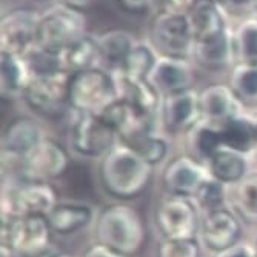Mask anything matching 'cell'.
I'll return each instance as SVG.
<instances>
[{
  "mask_svg": "<svg viewBox=\"0 0 257 257\" xmlns=\"http://www.w3.org/2000/svg\"><path fill=\"white\" fill-rule=\"evenodd\" d=\"M194 39H208L228 30L225 10L217 0H199L188 14Z\"/></svg>",
  "mask_w": 257,
  "mask_h": 257,
  "instance_id": "24",
  "label": "cell"
},
{
  "mask_svg": "<svg viewBox=\"0 0 257 257\" xmlns=\"http://www.w3.org/2000/svg\"><path fill=\"white\" fill-rule=\"evenodd\" d=\"M23 59H25V62L28 65L31 77L53 76V74L65 73L62 54L46 51L37 45H34L33 48L23 56Z\"/></svg>",
  "mask_w": 257,
  "mask_h": 257,
  "instance_id": "34",
  "label": "cell"
},
{
  "mask_svg": "<svg viewBox=\"0 0 257 257\" xmlns=\"http://www.w3.org/2000/svg\"><path fill=\"white\" fill-rule=\"evenodd\" d=\"M30 80H31V73L25 59L17 54L2 53V60H0L2 96L7 99L22 97Z\"/></svg>",
  "mask_w": 257,
  "mask_h": 257,
  "instance_id": "25",
  "label": "cell"
},
{
  "mask_svg": "<svg viewBox=\"0 0 257 257\" xmlns=\"http://www.w3.org/2000/svg\"><path fill=\"white\" fill-rule=\"evenodd\" d=\"M13 254L7 249V248H2V257H11Z\"/></svg>",
  "mask_w": 257,
  "mask_h": 257,
  "instance_id": "45",
  "label": "cell"
},
{
  "mask_svg": "<svg viewBox=\"0 0 257 257\" xmlns=\"http://www.w3.org/2000/svg\"><path fill=\"white\" fill-rule=\"evenodd\" d=\"M154 222L163 239H196L199 208L190 197L168 194L156 206Z\"/></svg>",
  "mask_w": 257,
  "mask_h": 257,
  "instance_id": "9",
  "label": "cell"
},
{
  "mask_svg": "<svg viewBox=\"0 0 257 257\" xmlns=\"http://www.w3.org/2000/svg\"><path fill=\"white\" fill-rule=\"evenodd\" d=\"M199 234L203 246L217 255L239 245L242 237V219L229 208H219L205 213Z\"/></svg>",
  "mask_w": 257,
  "mask_h": 257,
  "instance_id": "12",
  "label": "cell"
},
{
  "mask_svg": "<svg viewBox=\"0 0 257 257\" xmlns=\"http://www.w3.org/2000/svg\"><path fill=\"white\" fill-rule=\"evenodd\" d=\"M94 0H62L60 4H65L66 7H71L74 10H79V11H83L86 8H89L92 5Z\"/></svg>",
  "mask_w": 257,
  "mask_h": 257,
  "instance_id": "43",
  "label": "cell"
},
{
  "mask_svg": "<svg viewBox=\"0 0 257 257\" xmlns=\"http://www.w3.org/2000/svg\"><path fill=\"white\" fill-rule=\"evenodd\" d=\"M255 257H257V251H255Z\"/></svg>",
  "mask_w": 257,
  "mask_h": 257,
  "instance_id": "47",
  "label": "cell"
},
{
  "mask_svg": "<svg viewBox=\"0 0 257 257\" xmlns=\"http://www.w3.org/2000/svg\"><path fill=\"white\" fill-rule=\"evenodd\" d=\"M219 257H255V251L245 245H236L234 248L219 254Z\"/></svg>",
  "mask_w": 257,
  "mask_h": 257,
  "instance_id": "42",
  "label": "cell"
},
{
  "mask_svg": "<svg viewBox=\"0 0 257 257\" xmlns=\"http://www.w3.org/2000/svg\"><path fill=\"white\" fill-rule=\"evenodd\" d=\"M153 170L154 167L131 147L119 142L100 159L99 180L108 196L119 200H133L148 188Z\"/></svg>",
  "mask_w": 257,
  "mask_h": 257,
  "instance_id": "1",
  "label": "cell"
},
{
  "mask_svg": "<svg viewBox=\"0 0 257 257\" xmlns=\"http://www.w3.org/2000/svg\"><path fill=\"white\" fill-rule=\"evenodd\" d=\"M199 0H157V11L188 16Z\"/></svg>",
  "mask_w": 257,
  "mask_h": 257,
  "instance_id": "38",
  "label": "cell"
},
{
  "mask_svg": "<svg viewBox=\"0 0 257 257\" xmlns=\"http://www.w3.org/2000/svg\"><path fill=\"white\" fill-rule=\"evenodd\" d=\"M40 14L31 8H14L4 14L0 27L2 53L25 56L36 45Z\"/></svg>",
  "mask_w": 257,
  "mask_h": 257,
  "instance_id": "13",
  "label": "cell"
},
{
  "mask_svg": "<svg viewBox=\"0 0 257 257\" xmlns=\"http://www.w3.org/2000/svg\"><path fill=\"white\" fill-rule=\"evenodd\" d=\"M119 142V136L99 114H76L69 133V145L76 154L102 159Z\"/></svg>",
  "mask_w": 257,
  "mask_h": 257,
  "instance_id": "10",
  "label": "cell"
},
{
  "mask_svg": "<svg viewBox=\"0 0 257 257\" xmlns=\"http://www.w3.org/2000/svg\"><path fill=\"white\" fill-rule=\"evenodd\" d=\"M68 73H59L53 76L31 77L30 83L23 91L22 99L28 108L45 119L57 120L71 109L68 97Z\"/></svg>",
  "mask_w": 257,
  "mask_h": 257,
  "instance_id": "8",
  "label": "cell"
},
{
  "mask_svg": "<svg viewBox=\"0 0 257 257\" xmlns=\"http://www.w3.org/2000/svg\"><path fill=\"white\" fill-rule=\"evenodd\" d=\"M123 144L131 147L140 157L145 159L153 167L159 165V163L165 160L170 151V145L167 140L154 133L140 134Z\"/></svg>",
  "mask_w": 257,
  "mask_h": 257,
  "instance_id": "33",
  "label": "cell"
},
{
  "mask_svg": "<svg viewBox=\"0 0 257 257\" xmlns=\"http://www.w3.org/2000/svg\"><path fill=\"white\" fill-rule=\"evenodd\" d=\"M228 85L243 106L257 105V62H237Z\"/></svg>",
  "mask_w": 257,
  "mask_h": 257,
  "instance_id": "30",
  "label": "cell"
},
{
  "mask_svg": "<svg viewBox=\"0 0 257 257\" xmlns=\"http://www.w3.org/2000/svg\"><path fill=\"white\" fill-rule=\"evenodd\" d=\"M96 237L102 243L126 257L142 251L147 240V228L134 208L114 203L103 208L96 219Z\"/></svg>",
  "mask_w": 257,
  "mask_h": 257,
  "instance_id": "2",
  "label": "cell"
},
{
  "mask_svg": "<svg viewBox=\"0 0 257 257\" xmlns=\"http://www.w3.org/2000/svg\"><path fill=\"white\" fill-rule=\"evenodd\" d=\"M202 119L214 125H222L232 117L240 115L242 103L229 85H209L199 91Z\"/></svg>",
  "mask_w": 257,
  "mask_h": 257,
  "instance_id": "17",
  "label": "cell"
},
{
  "mask_svg": "<svg viewBox=\"0 0 257 257\" xmlns=\"http://www.w3.org/2000/svg\"><path fill=\"white\" fill-rule=\"evenodd\" d=\"M48 257H77V255L69 254V252H54V254H50Z\"/></svg>",
  "mask_w": 257,
  "mask_h": 257,
  "instance_id": "44",
  "label": "cell"
},
{
  "mask_svg": "<svg viewBox=\"0 0 257 257\" xmlns=\"http://www.w3.org/2000/svg\"><path fill=\"white\" fill-rule=\"evenodd\" d=\"M57 203V191L50 182L22 179L5 193L2 217H48Z\"/></svg>",
  "mask_w": 257,
  "mask_h": 257,
  "instance_id": "7",
  "label": "cell"
},
{
  "mask_svg": "<svg viewBox=\"0 0 257 257\" xmlns=\"http://www.w3.org/2000/svg\"><path fill=\"white\" fill-rule=\"evenodd\" d=\"M157 59L159 56L156 54V50L153 46L147 43H136V46L131 50L123 65L117 71L136 79H148L157 63Z\"/></svg>",
  "mask_w": 257,
  "mask_h": 257,
  "instance_id": "32",
  "label": "cell"
},
{
  "mask_svg": "<svg viewBox=\"0 0 257 257\" xmlns=\"http://www.w3.org/2000/svg\"><path fill=\"white\" fill-rule=\"evenodd\" d=\"M239 62H257V20L245 22L234 34Z\"/></svg>",
  "mask_w": 257,
  "mask_h": 257,
  "instance_id": "36",
  "label": "cell"
},
{
  "mask_svg": "<svg viewBox=\"0 0 257 257\" xmlns=\"http://www.w3.org/2000/svg\"><path fill=\"white\" fill-rule=\"evenodd\" d=\"M85 31V14L65 4H59L40 14L36 45L46 51L62 54L68 46L83 37Z\"/></svg>",
  "mask_w": 257,
  "mask_h": 257,
  "instance_id": "5",
  "label": "cell"
},
{
  "mask_svg": "<svg viewBox=\"0 0 257 257\" xmlns=\"http://www.w3.org/2000/svg\"><path fill=\"white\" fill-rule=\"evenodd\" d=\"M219 128L223 148L237 151L245 156L254 150L257 144V126L242 114L219 125Z\"/></svg>",
  "mask_w": 257,
  "mask_h": 257,
  "instance_id": "28",
  "label": "cell"
},
{
  "mask_svg": "<svg viewBox=\"0 0 257 257\" xmlns=\"http://www.w3.org/2000/svg\"><path fill=\"white\" fill-rule=\"evenodd\" d=\"M102 60L99 40L97 37H92L85 34L79 40H76L71 46L62 53L63 69L68 74H74L86 69L96 68L97 63Z\"/></svg>",
  "mask_w": 257,
  "mask_h": 257,
  "instance_id": "27",
  "label": "cell"
},
{
  "mask_svg": "<svg viewBox=\"0 0 257 257\" xmlns=\"http://www.w3.org/2000/svg\"><path fill=\"white\" fill-rule=\"evenodd\" d=\"M117 83L119 97L144 111L150 115H160V106L163 96L159 89L150 82V79H136L125 76L119 71L114 73Z\"/></svg>",
  "mask_w": 257,
  "mask_h": 257,
  "instance_id": "20",
  "label": "cell"
},
{
  "mask_svg": "<svg viewBox=\"0 0 257 257\" xmlns=\"http://www.w3.org/2000/svg\"><path fill=\"white\" fill-rule=\"evenodd\" d=\"M100 56L108 66H111L114 71L120 69L125 59L136 46L134 37L123 30H109L97 37Z\"/></svg>",
  "mask_w": 257,
  "mask_h": 257,
  "instance_id": "29",
  "label": "cell"
},
{
  "mask_svg": "<svg viewBox=\"0 0 257 257\" xmlns=\"http://www.w3.org/2000/svg\"><path fill=\"white\" fill-rule=\"evenodd\" d=\"M208 176L223 185H237L248 176V160L245 154L228 148L219 150L206 163Z\"/></svg>",
  "mask_w": 257,
  "mask_h": 257,
  "instance_id": "23",
  "label": "cell"
},
{
  "mask_svg": "<svg viewBox=\"0 0 257 257\" xmlns=\"http://www.w3.org/2000/svg\"><path fill=\"white\" fill-rule=\"evenodd\" d=\"M206 177L208 171L203 163L190 154H182L167 163L162 173V183L168 194L193 199Z\"/></svg>",
  "mask_w": 257,
  "mask_h": 257,
  "instance_id": "15",
  "label": "cell"
},
{
  "mask_svg": "<svg viewBox=\"0 0 257 257\" xmlns=\"http://www.w3.org/2000/svg\"><path fill=\"white\" fill-rule=\"evenodd\" d=\"M83 257H126V255L114 251V249H111V248H108V246H105L102 243H96V245L89 246L85 251Z\"/></svg>",
  "mask_w": 257,
  "mask_h": 257,
  "instance_id": "41",
  "label": "cell"
},
{
  "mask_svg": "<svg viewBox=\"0 0 257 257\" xmlns=\"http://www.w3.org/2000/svg\"><path fill=\"white\" fill-rule=\"evenodd\" d=\"M236 214L246 223H257V173L248 174L237 185H234L232 196Z\"/></svg>",
  "mask_w": 257,
  "mask_h": 257,
  "instance_id": "31",
  "label": "cell"
},
{
  "mask_svg": "<svg viewBox=\"0 0 257 257\" xmlns=\"http://www.w3.org/2000/svg\"><path fill=\"white\" fill-rule=\"evenodd\" d=\"M46 219L50 222L53 234L62 237L73 236L94 220V209L80 202H59Z\"/></svg>",
  "mask_w": 257,
  "mask_h": 257,
  "instance_id": "21",
  "label": "cell"
},
{
  "mask_svg": "<svg viewBox=\"0 0 257 257\" xmlns=\"http://www.w3.org/2000/svg\"><path fill=\"white\" fill-rule=\"evenodd\" d=\"M160 119L173 134H188L202 120L199 91L188 88L163 96Z\"/></svg>",
  "mask_w": 257,
  "mask_h": 257,
  "instance_id": "14",
  "label": "cell"
},
{
  "mask_svg": "<svg viewBox=\"0 0 257 257\" xmlns=\"http://www.w3.org/2000/svg\"><path fill=\"white\" fill-rule=\"evenodd\" d=\"M252 13H254V16H255V20H257V2H255V5H254V10H252Z\"/></svg>",
  "mask_w": 257,
  "mask_h": 257,
  "instance_id": "46",
  "label": "cell"
},
{
  "mask_svg": "<svg viewBox=\"0 0 257 257\" xmlns=\"http://www.w3.org/2000/svg\"><path fill=\"white\" fill-rule=\"evenodd\" d=\"M225 186L226 185L208 176L199 186V190L196 191L193 200L196 202L197 208L202 209L203 213H209V211H214V209L223 208L225 199H226Z\"/></svg>",
  "mask_w": 257,
  "mask_h": 257,
  "instance_id": "35",
  "label": "cell"
},
{
  "mask_svg": "<svg viewBox=\"0 0 257 257\" xmlns=\"http://www.w3.org/2000/svg\"><path fill=\"white\" fill-rule=\"evenodd\" d=\"M119 7L131 14H144L157 5V0H117Z\"/></svg>",
  "mask_w": 257,
  "mask_h": 257,
  "instance_id": "39",
  "label": "cell"
},
{
  "mask_svg": "<svg viewBox=\"0 0 257 257\" xmlns=\"http://www.w3.org/2000/svg\"><path fill=\"white\" fill-rule=\"evenodd\" d=\"M2 219V248L16 257L50 255L53 229L48 219L43 216Z\"/></svg>",
  "mask_w": 257,
  "mask_h": 257,
  "instance_id": "4",
  "label": "cell"
},
{
  "mask_svg": "<svg viewBox=\"0 0 257 257\" xmlns=\"http://www.w3.org/2000/svg\"><path fill=\"white\" fill-rule=\"evenodd\" d=\"M69 168V154L63 145L45 137L27 156L20 159L22 179L50 182L62 177Z\"/></svg>",
  "mask_w": 257,
  "mask_h": 257,
  "instance_id": "11",
  "label": "cell"
},
{
  "mask_svg": "<svg viewBox=\"0 0 257 257\" xmlns=\"http://www.w3.org/2000/svg\"><path fill=\"white\" fill-rule=\"evenodd\" d=\"M69 106L76 114H100L119 97L114 73L96 66L69 76Z\"/></svg>",
  "mask_w": 257,
  "mask_h": 257,
  "instance_id": "3",
  "label": "cell"
},
{
  "mask_svg": "<svg viewBox=\"0 0 257 257\" xmlns=\"http://www.w3.org/2000/svg\"><path fill=\"white\" fill-rule=\"evenodd\" d=\"M43 128L30 117H17L11 120L2 136L4 157L22 159L45 139Z\"/></svg>",
  "mask_w": 257,
  "mask_h": 257,
  "instance_id": "18",
  "label": "cell"
},
{
  "mask_svg": "<svg viewBox=\"0 0 257 257\" xmlns=\"http://www.w3.org/2000/svg\"><path fill=\"white\" fill-rule=\"evenodd\" d=\"M150 36L153 48L165 57H193L194 33L188 16L157 11L151 20Z\"/></svg>",
  "mask_w": 257,
  "mask_h": 257,
  "instance_id": "6",
  "label": "cell"
},
{
  "mask_svg": "<svg viewBox=\"0 0 257 257\" xmlns=\"http://www.w3.org/2000/svg\"><path fill=\"white\" fill-rule=\"evenodd\" d=\"M234 57H237L236 42L234 34H231L229 30L194 42L193 59L196 60V63L205 68L226 66L234 60Z\"/></svg>",
  "mask_w": 257,
  "mask_h": 257,
  "instance_id": "22",
  "label": "cell"
},
{
  "mask_svg": "<svg viewBox=\"0 0 257 257\" xmlns=\"http://www.w3.org/2000/svg\"><path fill=\"white\" fill-rule=\"evenodd\" d=\"M222 8L231 14H243L254 10L257 0H217Z\"/></svg>",
  "mask_w": 257,
  "mask_h": 257,
  "instance_id": "40",
  "label": "cell"
},
{
  "mask_svg": "<svg viewBox=\"0 0 257 257\" xmlns=\"http://www.w3.org/2000/svg\"><path fill=\"white\" fill-rule=\"evenodd\" d=\"M148 79L162 96H167L171 92L193 88L194 74L186 59L159 56L157 63Z\"/></svg>",
  "mask_w": 257,
  "mask_h": 257,
  "instance_id": "19",
  "label": "cell"
},
{
  "mask_svg": "<svg viewBox=\"0 0 257 257\" xmlns=\"http://www.w3.org/2000/svg\"><path fill=\"white\" fill-rule=\"evenodd\" d=\"M99 115L115 131L120 142H128L140 134L153 133L157 119V115L140 111L120 97L109 103Z\"/></svg>",
  "mask_w": 257,
  "mask_h": 257,
  "instance_id": "16",
  "label": "cell"
},
{
  "mask_svg": "<svg viewBox=\"0 0 257 257\" xmlns=\"http://www.w3.org/2000/svg\"><path fill=\"white\" fill-rule=\"evenodd\" d=\"M186 145H188L190 156L205 165L219 150L223 148L220 128L202 119L186 134Z\"/></svg>",
  "mask_w": 257,
  "mask_h": 257,
  "instance_id": "26",
  "label": "cell"
},
{
  "mask_svg": "<svg viewBox=\"0 0 257 257\" xmlns=\"http://www.w3.org/2000/svg\"><path fill=\"white\" fill-rule=\"evenodd\" d=\"M156 257H200V246L196 239H162Z\"/></svg>",
  "mask_w": 257,
  "mask_h": 257,
  "instance_id": "37",
  "label": "cell"
}]
</instances>
